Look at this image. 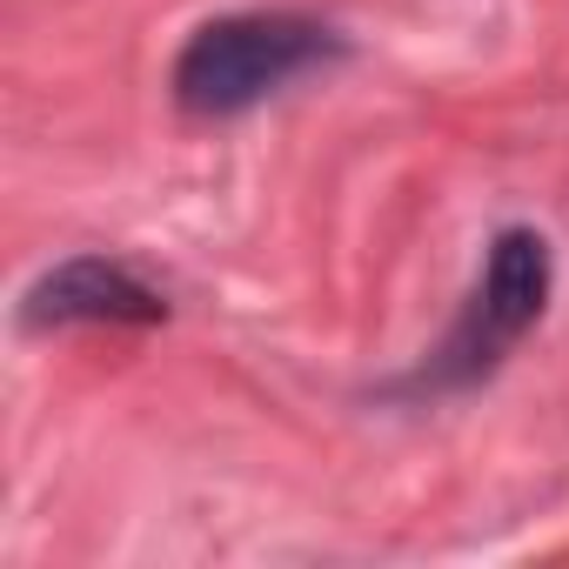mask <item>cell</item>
Returning a JSON list of instances; mask_svg holds the SVG:
<instances>
[{
    "label": "cell",
    "mask_w": 569,
    "mask_h": 569,
    "mask_svg": "<svg viewBox=\"0 0 569 569\" xmlns=\"http://www.w3.org/2000/svg\"><path fill=\"white\" fill-rule=\"evenodd\" d=\"M336 54L342 41L309 14H221L201 21L174 54V101L194 121H234Z\"/></svg>",
    "instance_id": "obj_1"
},
{
    "label": "cell",
    "mask_w": 569,
    "mask_h": 569,
    "mask_svg": "<svg viewBox=\"0 0 569 569\" xmlns=\"http://www.w3.org/2000/svg\"><path fill=\"white\" fill-rule=\"evenodd\" d=\"M549 281H556V254L536 228H502L482 254V274L456 316V329L442 336V349L422 362L416 389L442 396V389H469L482 376H496L509 362V349L542 322L549 309Z\"/></svg>",
    "instance_id": "obj_2"
},
{
    "label": "cell",
    "mask_w": 569,
    "mask_h": 569,
    "mask_svg": "<svg viewBox=\"0 0 569 569\" xmlns=\"http://www.w3.org/2000/svg\"><path fill=\"white\" fill-rule=\"evenodd\" d=\"M161 316H168V296L108 254H74L48 268L21 302L28 329H148Z\"/></svg>",
    "instance_id": "obj_3"
}]
</instances>
